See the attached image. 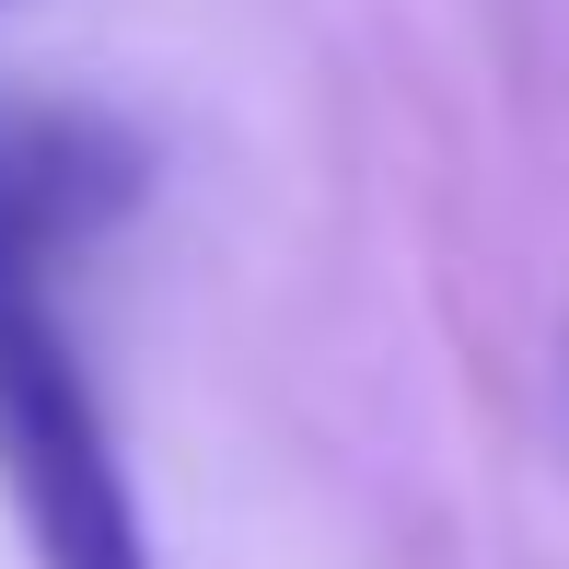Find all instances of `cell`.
Returning <instances> with one entry per match:
<instances>
[{"instance_id":"6da1fadb","label":"cell","mask_w":569,"mask_h":569,"mask_svg":"<svg viewBox=\"0 0 569 569\" xmlns=\"http://www.w3.org/2000/svg\"><path fill=\"white\" fill-rule=\"evenodd\" d=\"M0 488H12L36 569H151L140 488L106 442V407H93L59 315H47V279L12 268H0Z\"/></svg>"}]
</instances>
